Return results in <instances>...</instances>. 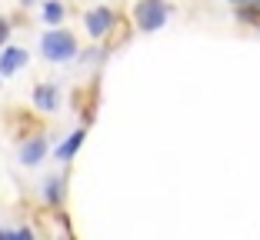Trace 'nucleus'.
I'll use <instances>...</instances> for the list:
<instances>
[{
    "label": "nucleus",
    "instance_id": "obj_4",
    "mask_svg": "<svg viewBox=\"0 0 260 240\" xmlns=\"http://www.w3.org/2000/svg\"><path fill=\"white\" fill-rule=\"evenodd\" d=\"M47 150H50L47 137H44V133H37V137H27L20 147H17V160H20L23 167H37V163L47 157Z\"/></svg>",
    "mask_w": 260,
    "mask_h": 240
},
{
    "label": "nucleus",
    "instance_id": "obj_2",
    "mask_svg": "<svg viewBox=\"0 0 260 240\" xmlns=\"http://www.w3.org/2000/svg\"><path fill=\"white\" fill-rule=\"evenodd\" d=\"M167 20H170L167 0H137L134 4V23H137V30L153 33V30H160Z\"/></svg>",
    "mask_w": 260,
    "mask_h": 240
},
{
    "label": "nucleus",
    "instance_id": "obj_1",
    "mask_svg": "<svg viewBox=\"0 0 260 240\" xmlns=\"http://www.w3.org/2000/svg\"><path fill=\"white\" fill-rule=\"evenodd\" d=\"M40 54L50 63H70L74 57H80V44H77V37L70 30L54 27V30H47L40 37Z\"/></svg>",
    "mask_w": 260,
    "mask_h": 240
},
{
    "label": "nucleus",
    "instance_id": "obj_13",
    "mask_svg": "<svg viewBox=\"0 0 260 240\" xmlns=\"http://www.w3.org/2000/svg\"><path fill=\"white\" fill-rule=\"evenodd\" d=\"M230 4H247V0H230Z\"/></svg>",
    "mask_w": 260,
    "mask_h": 240
},
{
    "label": "nucleus",
    "instance_id": "obj_12",
    "mask_svg": "<svg viewBox=\"0 0 260 240\" xmlns=\"http://www.w3.org/2000/svg\"><path fill=\"white\" fill-rule=\"evenodd\" d=\"M17 4H23V7H30V4H37V0H17Z\"/></svg>",
    "mask_w": 260,
    "mask_h": 240
},
{
    "label": "nucleus",
    "instance_id": "obj_11",
    "mask_svg": "<svg viewBox=\"0 0 260 240\" xmlns=\"http://www.w3.org/2000/svg\"><path fill=\"white\" fill-rule=\"evenodd\" d=\"M10 30H14V27H10V20H7V17H0V50H4V44H7Z\"/></svg>",
    "mask_w": 260,
    "mask_h": 240
},
{
    "label": "nucleus",
    "instance_id": "obj_7",
    "mask_svg": "<svg viewBox=\"0 0 260 240\" xmlns=\"http://www.w3.org/2000/svg\"><path fill=\"white\" fill-rule=\"evenodd\" d=\"M34 107H40L44 114H54L60 107V90L54 84H37L34 87Z\"/></svg>",
    "mask_w": 260,
    "mask_h": 240
},
{
    "label": "nucleus",
    "instance_id": "obj_9",
    "mask_svg": "<svg viewBox=\"0 0 260 240\" xmlns=\"http://www.w3.org/2000/svg\"><path fill=\"white\" fill-rule=\"evenodd\" d=\"M63 14H67V10H63L60 0H44V7H40V17H44V20L50 23V27H60Z\"/></svg>",
    "mask_w": 260,
    "mask_h": 240
},
{
    "label": "nucleus",
    "instance_id": "obj_5",
    "mask_svg": "<svg viewBox=\"0 0 260 240\" xmlns=\"http://www.w3.org/2000/svg\"><path fill=\"white\" fill-rule=\"evenodd\" d=\"M27 67V50L23 47H4L0 50V77H14Z\"/></svg>",
    "mask_w": 260,
    "mask_h": 240
},
{
    "label": "nucleus",
    "instance_id": "obj_3",
    "mask_svg": "<svg viewBox=\"0 0 260 240\" xmlns=\"http://www.w3.org/2000/svg\"><path fill=\"white\" fill-rule=\"evenodd\" d=\"M114 23H117V14L110 7H93V10H87V17H84V27L93 40L107 37V33L114 30Z\"/></svg>",
    "mask_w": 260,
    "mask_h": 240
},
{
    "label": "nucleus",
    "instance_id": "obj_8",
    "mask_svg": "<svg viewBox=\"0 0 260 240\" xmlns=\"http://www.w3.org/2000/svg\"><path fill=\"white\" fill-rule=\"evenodd\" d=\"M44 200L50 203V207H60V200H63V177L60 174H50V177L44 180Z\"/></svg>",
    "mask_w": 260,
    "mask_h": 240
},
{
    "label": "nucleus",
    "instance_id": "obj_10",
    "mask_svg": "<svg viewBox=\"0 0 260 240\" xmlns=\"http://www.w3.org/2000/svg\"><path fill=\"white\" fill-rule=\"evenodd\" d=\"M0 240H37L30 227H0Z\"/></svg>",
    "mask_w": 260,
    "mask_h": 240
},
{
    "label": "nucleus",
    "instance_id": "obj_6",
    "mask_svg": "<svg viewBox=\"0 0 260 240\" xmlns=\"http://www.w3.org/2000/svg\"><path fill=\"white\" fill-rule=\"evenodd\" d=\"M84 140H87V130L80 127V130H74V133H67V137L57 144V150H54V160L57 163H70L77 157V150L84 147Z\"/></svg>",
    "mask_w": 260,
    "mask_h": 240
}]
</instances>
